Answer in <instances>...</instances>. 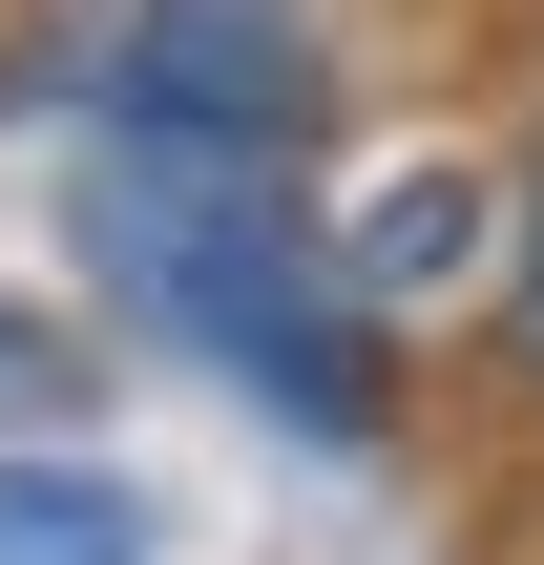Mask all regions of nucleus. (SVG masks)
I'll use <instances>...</instances> for the list:
<instances>
[{"label":"nucleus","mask_w":544,"mask_h":565,"mask_svg":"<svg viewBox=\"0 0 544 565\" xmlns=\"http://www.w3.org/2000/svg\"><path fill=\"white\" fill-rule=\"evenodd\" d=\"M63 231L105 273L126 335H168L210 398H252L273 440L314 461H377L398 440V335L356 315L335 273V189L314 168H252V147H63Z\"/></svg>","instance_id":"obj_1"},{"label":"nucleus","mask_w":544,"mask_h":565,"mask_svg":"<svg viewBox=\"0 0 544 565\" xmlns=\"http://www.w3.org/2000/svg\"><path fill=\"white\" fill-rule=\"evenodd\" d=\"M84 126H105V147H252V168H314V126H335L314 0H105Z\"/></svg>","instance_id":"obj_2"},{"label":"nucleus","mask_w":544,"mask_h":565,"mask_svg":"<svg viewBox=\"0 0 544 565\" xmlns=\"http://www.w3.org/2000/svg\"><path fill=\"white\" fill-rule=\"evenodd\" d=\"M503 231H524V147H398L335 189V273L377 335H440V315H503Z\"/></svg>","instance_id":"obj_3"},{"label":"nucleus","mask_w":544,"mask_h":565,"mask_svg":"<svg viewBox=\"0 0 544 565\" xmlns=\"http://www.w3.org/2000/svg\"><path fill=\"white\" fill-rule=\"evenodd\" d=\"M0 565H147V503L84 440H0Z\"/></svg>","instance_id":"obj_4"},{"label":"nucleus","mask_w":544,"mask_h":565,"mask_svg":"<svg viewBox=\"0 0 544 565\" xmlns=\"http://www.w3.org/2000/svg\"><path fill=\"white\" fill-rule=\"evenodd\" d=\"M63 419H84V335L0 294V440H63Z\"/></svg>","instance_id":"obj_5"},{"label":"nucleus","mask_w":544,"mask_h":565,"mask_svg":"<svg viewBox=\"0 0 544 565\" xmlns=\"http://www.w3.org/2000/svg\"><path fill=\"white\" fill-rule=\"evenodd\" d=\"M482 335H503V377L544 398V126H524V231H503V315Z\"/></svg>","instance_id":"obj_6"}]
</instances>
